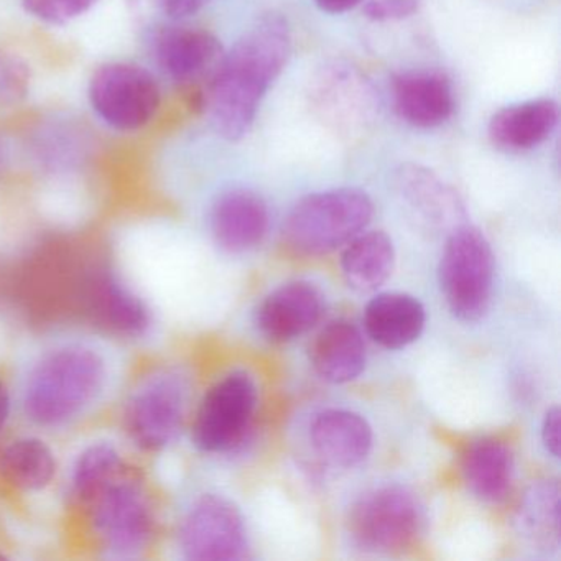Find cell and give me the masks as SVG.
I'll return each mask as SVG.
<instances>
[{
  "mask_svg": "<svg viewBox=\"0 0 561 561\" xmlns=\"http://www.w3.org/2000/svg\"><path fill=\"white\" fill-rule=\"evenodd\" d=\"M180 548L193 561H236L249 557L244 517L234 502L206 494L190 508L179 534Z\"/></svg>",
  "mask_w": 561,
  "mask_h": 561,
  "instance_id": "cell-8",
  "label": "cell"
},
{
  "mask_svg": "<svg viewBox=\"0 0 561 561\" xmlns=\"http://www.w3.org/2000/svg\"><path fill=\"white\" fill-rule=\"evenodd\" d=\"M560 110L550 98L502 107L489 121L488 136L502 152L522 153L547 142L558 127Z\"/></svg>",
  "mask_w": 561,
  "mask_h": 561,
  "instance_id": "cell-17",
  "label": "cell"
},
{
  "mask_svg": "<svg viewBox=\"0 0 561 561\" xmlns=\"http://www.w3.org/2000/svg\"><path fill=\"white\" fill-rule=\"evenodd\" d=\"M209 228L222 251L229 254L252 251L268 231L267 203L252 190H228L213 203Z\"/></svg>",
  "mask_w": 561,
  "mask_h": 561,
  "instance_id": "cell-16",
  "label": "cell"
},
{
  "mask_svg": "<svg viewBox=\"0 0 561 561\" xmlns=\"http://www.w3.org/2000/svg\"><path fill=\"white\" fill-rule=\"evenodd\" d=\"M310 359L318 376L327 382H351L366 367L363 333L351 321H330L311 344Z\"/></svg>",
  "mask_w": 561,
  "mask_h": 561,
  "instance_id": "cell-21",
  "label": "cell"
},
{
  "mask_svg": "<svg viewBox=\"0 0 561 561\" xmlns=\"http://www.w3.org/2000/svg\"><path fill=\"white\" fill-rule=\"evenodd\" d=\"M374 203L364 190L333 188L311 193L295 203L284 222L291 251L307 257L331 254L366 231Z\"/></svg>",
  "mask_w": 561,
  "mask_h": 561,
  "instance_id": "cell-3",
  "label": "cell"
},
{
  "mask_svg": "<svg viewBox=\"0 0 561 561\" xmlns=\"http://www.w3.org/2000/svg\"><path fill=\"white\" fill-rule=\"evenodd\" d=\"M323 311V295L313 284L288 282L259 305L255 323L268 341L288 343L317 327Z\"/></svg>",
  "mask_w": 561,
  "mask_h": 561,
  "instance_id": "cell-15",
  "label": "cell"
},
{
  "mask_svg": "<svg viewBox=\"0 0 561 561\" xmlns=\"http://www.w3.org/2000/svg\"><path fill=\"white\" fill-rule=\"evenodd\" d=\"M0 471L18 488L38 491L54 479L57 462L42 439L22 438L5 449L0 459Z\"/></svg>",
  "mask_w": 561,
  "mask_h": 561,
  "instance_id": "cell-25",
  "label": "cell"
},
{
  "mask_svg": "<svg viewBox=\"0 0 561 561\" xmlns=\"http://www.w3.org/2000/svg\"><path fill=\"white\" fill-rule=\"evenodd\" d=\"M93 502L94 527L111 551L129 557L149 543L153 514L139 485L117 478Z\"/></svg>",
  "mask_w": 561,
  "mask_h": 561,
  "instance_id": "cell-11",
  "label": "cell"
},
{
  "mask_svg": "<svg viewBox=\"0 0 561 561\" xmlns=\"http://www.w3.org/2000/svg\"><path fill=\"white\" fill-rule=\"evenodd\" d=\"M106 377V363L96 351L84 346L54 351L28 377L25 413L37 425H64L98 399Z\"/></svg>",
  "mask_w": 561,
  "mask_h": 561,
  "instance_id": "cell-2",
  "label": "cell"
},
{
  "mask_svg": "<svg viewBox=\"0 0 561 561\" xmlns=\"http://www.w3.org/2000/svg\"><path fill=\"white\" fill-rule=\"evenodd\" d=\"M314 107L337 133H363L376 114V98L366 78L347 65L327 67L317 80Z\"/></svg>",
  "mask_w": 561,
  "mask_h": 561,
  "instance_id": "cell-12",
  "label": "cell"
},
{
  "mask_svg": "<svg viewBox=\"0 0 561 561\" xmlns=\"http://www.w3.org/2000/svg\"><path fill=\"white\" fill-rule=\"evenodd\" d=\"M397 116L416 129H435L455 113V90L446 75L435 70H409L392 80Z\"/></svg>",
  "mask_w": 561,
  "mask_h": 561,
  "instance_id": "cell-14",
  "label": "cell"
},
{
  "mask_svg": "<svg viewBox=\"0 0 561 561\" xmlns=\"http://www.w3.org/2000/svg\"><path fill=\"white\" fill-rule=\"evenodd\" d=\"M88 100L106 126L119 133H136L156 119L162 106V90L147 68L111 61L91 75Z\"/></svg>",
  "mask_w": 561,
  "mask_h": 561,
  "instance_id": "cell-6",
  "label": "cell"
},
{
  "mask_svg": "<svg viewBox=\"0 0 561 561\" xmlns=\"http://www.w3.org/2000/svg\"><path fill=\"white\" fill-rule=\"evenodd\" d=\"M392 185L402 202L432 228L451 232L465 225L461 196L428 167L402 163L393 172Z\"/></svg>",
  "mask_w": 561,
  "mask_h": 561,
  "instance_id": "cell-13",
  "label": "cell"
},
{
  "mask_svg": "<svg viewBox=\"0 0 561 561\" xmlns=\"http://www.w3.org/2000/svg\"><path fill=\"white\" fill-rule=\"evenodd\" d=\"M150 51L157 68L182 88L206 87L225 57L221 41L213 32L193 25L157 28L150 37Z\"/></svg>",
  "mask_w": 561,
  "mask_h": 561,
  "instance_id": "cell-10",
  "label": "cell"
},
{
  "mask_svg": "<svg viewBox=\"0 0 561 561\" xmlns=\"http://www.w3.org/2000/svg\"><path fill=\"white\" fill-rule=\"evenodd\" d=\"M291 57V31L280 12H265L225 51L211 80L203 88V113L229 142L251 133L262 101Z\"/></svg>",
  "mask_w": 561,
  "mask_h": 561,
  "instance_id": "cell-1",
  "label": "cell"
},
{
  "mask_svg": "<svg viewBox=\"0 0 561 561\" xmlns=\"http://www.w3.org/2000/svg\"><path fill=\"white\" fill-rule=\"evenodd\" d=\"M9 410H11V400H9L8 390L0 382V428L8 422Z\"/></svg>",
  "mask_w": 561,
  "mask_h": 561,
  "instance_id": "cell-33",
  "label": "cell"
},
{
  "mask_svg": "<svg viewBox=\"0 0 561 561\" xmlns=\"http://www.w3.org/2000/svg\"><path fill=\"white\" fill-rule=\"evenodd\" d=\"M156 2L169 18L180 21V19L198 14L215 0H156Z\"/></svg>",
  "mask_w": 561,
  "mask_h": 561,
  "instance_id": "cell-31",
  "label": "cell"
},
{
  "mask_svg": "<svg viewBox=\"0 0 561 561\" xmlns=\"http://www.w3.org/2000/svg\"><path fill=\"white\" fill-rule=\"evenodd\" d=\"M396 267V248L383 231H363L344 245L341 271L354 290L382 287Z\"/></svg>",
  "mask_w": 561,
  "mask_h": 561,
  "instance_id": "cell-23",
  "label": "cell"
},
{
  "mask_svg": "<svg viewBox=\"0 0 561 561\" xmlns=\"http://www.w3.org/2000/svg\"><path fill=\"white\" fill-rule=\"evenodd\" d=\"M560 409L553 405L545 413L543 425H541V442L553 458H560Z\"/></svg>",
  "mask_w": 561,
  "mask_h": 561,
  "instance_id": "cell-30",
  "label": "cell"
},
{
  "mask_svg": "<svg viewBox=\"0 0 561 561\" xmlns=\"http://www.w3.org/2000/svg\"><path fill=\"white\" fill-rule=\"evenodd\" d=\"M420 0H367L364 15L373 22L403 21L415 14Z\"/></svg>",
  "mask_w": 561,
  "mask_h": 561,
  "instance_id": "cell-29",
  "label": "cell"
},
{
  "mask_svg": "<svg viewBox=\"0 0 561 561\" xmlns=\"http://www.w3.org/2000/svg\"><path fill=\"white\" fill-rule=\"evenodd\" d=\"M91 311L100 323L126 336H140L150 327V311L114 275L101 274L90 288Z\"/></svg>",
  "mask_w": 561,
  "mask_h": 561,
  "instance_id": "cell-24",
  "label": "cell"
},
{
  "mask_svg": "<svg viewBox=\"0 0 561 561\" xmlns=\"http://www.w3.org/2000/svg\"><path fill=\"white\" fill-rule=\"evenodd\" d=\"M494 274V252L482 231L468 222L453 229L438 267L439 288L453 317L472 323L488 313Z\"/></svg>",
  "mask_w": 561,
  "mask_h": 561,
  "instance_id": "cell-5",
  "label": "cell"
},
{
  "mask_svg": "<svg viewBox=\"0 0 561 561\" xmlns=\"http://www.w3.org/2000/svg\"><path fill=\"white\" fill-rule=\"evenodd\" d=\"M426 311L422 301L402 291L377 295L364 310V328L374 343L402 350L422 336Z\"/></svg>",
  "mask_w": 561,
  "mask_h": 561,
  "instance_id": "cell-20",
  "label": "cell"
},
{
  "mask_svg": "<svg viewBox=\"0 0 561 561\" xmlns=\"http://www.w3.org/2000/svg\"><path fill=\"white\" fill-rule=\"evenodd\" d=\"M363 2L364 0H314L317 8L327 14H344V12L353 11Z\"/></svg>",
  "mask_w": 561,
  "mask_h": 561,
  "instance_id": "cell-32",
  "label": "cell"
},
{
  "mask_svg": "<svg viewBox=\"0 0 561 561\" xmlns=\"http://www.w3.org/2000/svg\"><path fill=\"white\" fill-rule=\"evenodd\" d=\"M259 390L245 370H232L203 397L193 423L195 445L205 453H229L244 445L257 409Z\"/></svg>",
  "mask_w": 561,
  "mask_h": 561,
  "instance_id": "cell-7",
  "label": "cell"
},
{
  "mask_svg": "<svg viewBox=\"0 0 561 561\" xmlns=\"http://www.w3.org/2000/svg\"><path fill=\"white\" fill-rule=\"evenodd\" d=\"M2 159H4V157H2V146H0V167H2Z\"/></svg>",
  "mask_w": 561,
  "mask_h": 561,
  "instance_id": "cell-34",
  "label": "cell"
},
{
  "mask_svg": "<svg viewBox=\"0 0 561 561\" xmlns=\"http://www.w3.org/2000/svg\"><path fill=\"white\" fill-rule=\"evenodd\" d=\"M188 386L180 374L162 370L144 380L126 410L127 430L144 449L165 448L179 436L185 420Z\"/></svg>",
  "mask_w": 561,
  "mask_h": 561,
  "instance_id": "cell-9",
  "label": "cell"
},
{
  "mask_svg": "<svg viewBox=\"0 0 561 561\" xmlns=\"http://www.w3.org/2000/svg\"><path fill=\"white\" fill-rule=\"evenodd\" d=\"M512 525L530 547L550 551L560 547V482L540 479L525 489L515 505Z\"/></svg>",
  "mask_w": 561,
  "mask_h": 561,
  "instance_id": "cell-22",
  "label": "cell"
},
{
  "mask_svg": "<svg viewBox=\"0 0 561 561\" xmlns=\"http://www.w3.org/2000/svg\"><path fill=\"white\" fill-rule=\"evenodd\" d=\"M100 0H22V8L48 25L70 24L90 12Z\"/></svg>",
  "mask_w": 561,
  "mask_h": 561,
  "instance_id": "cell-28",
  "label": "cell"
},
{
  "mask_svg": "<svg viewBox=\"0 0 561 561\" xmlns=\"http://www.w3.org/2000/svg\"><path fill=\"white\" fill-rule=\"evenodd\" d=\"M311 445L323 461L340 468L359 465L373 449V428L359 413L331 409L311 423Z\"/></svg>",
  "mask_w": 561,
  "mask_h": 561,
  "instance_id": "cell-19",
  "label": "cell"
},
{
  "mask_svg": "<svg viewBox=\"0 0 561 561\" xmlns=\"http://www.w3.org/2000/svg\"><path fill=\"white\" fill-rule=\"evenodd\" d=\"M426 514L412 489L392 484L357 499L347 515V535L366 553L399 554L412 548L425 530Z\"/></svg>",
  "mask_w": 561,
  "mask_h": 561,
  "instance_id": "cell-4",
  "label": "cell"
},
{
  "mask_svg": "<svg viewBox=\"0 0 561 561\" xmlns=\"http://www.w3.org/2000/svg\"><path fill=\"white\" fill-rule=\"evenodd\" d=\"M459 469L466 488L479 501L499 504L511 494L515 459L504 439L495 436L472 439L462 451Z\"/></svg>",
  "mask_w": 561,
  "mask_h": 561,
  "instance_id": "cell-18",
  "label": "cell"
},
{
  "mask_svg": "<svg viewBox=\"0 0 561 561\" xmlns=\"http://www.w3.org/2000/svg\"><path fill=\"white\" fill-rule=\"evenodd\" d=\"M119 453L106 443H98L81 453L75 465L73 488L83 501L93 502L111 482L119 478Z\"/></svg>",
  "mask_w": 561,
  "mask_h": 561,
  "instance_id": "cell-26",
  "label": "cell"
},
{
  "mask_svg": "<svg viewBox=\"0 0 561 561\" xmlns=\"http://www.w3.org/2000/svg\"><path fill=\"white\" fill-rule=\"evenodd\" d=\"M32 90V68L21 55L0 48V107H15Z\"/></svg>",
  "mask_w": 561,
  "mask_h": 561,
  "instance_id": "cell-27",
  "label": "cell"
}]
</instances>
